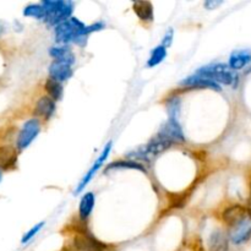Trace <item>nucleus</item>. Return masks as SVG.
Listing matches in <instances>:
<instances>
[{"label": "nucleus", "instance_id": "obj_17", "mask_svg": "<svg viewBox=\"0 0 251 251\" xmlns=\"http://www.w3.org/2000/svg\"><path fill=\"white\" fill-rule=\"evenodd\" d=\"M132 9L136 16L141 20L145 24H150L153 21L154 14H153V5L146 0H139L132 4Z\"/></svg>", "mask_w": 251, "mask_h": 251}, {"label": "nucleus", "instance_id": "obj_22", "mask_svg": "<svg viewBox=\"0 0 251 251\" xmlns=\"http://www.w3.org/2000/svg\"><path fill=\"white\" fill-rule=\"evenodd\" d=\"M166 110L169 119L178 120L181 110V100L178 96H172L166 100Z\"/></svg>", "mask_w": 251, "mask_h": 251}, {"label": "nucleus", "instance_id": "obj_16", "mask_svg": "<svg viewBox=\"0 0 251 251\" xmlns=\"http://www.w3.org/2000/svg\"><path fill=\"white\" fill-rule=\"evenodd\" d=\"M96 205V196L93 193H86L81 198L80 203H78V217L82 223L90 218L91 213H92L93 208Z\"/></svg>", "mask_w": 251, "mask_h": 251}, {"label": "nucleus", "instance_id": "obj_26", "mask_svg": "<svg viewBox=\"0 0 251 251\" xmlns=\"http://www.w3.org/2000/svg\"><path fill=\"white\" fill-rule=\"evenodd\" d=\"M172 41H173V31H172V29H169V31L164 34L163 41H162V46H164L167 48L168 46H171Z\"/></svg>", "mask_w": 251, "mask_h": 251}, {"label": "nucleus", "instance_id": "obj_14", "mask_svg": "<svg viewBox=\"0 0 251 251\" xmlns=\"http://www.w3.org/2000/svg\"><path fill=\"white\" fill-rule=\"evenodd\" d=\"M17 166V151L12 146H0V171H12Z\"/></svg>", "mask_w": 251, "mask_h": 251}, {"label": "nucleus", "instance_id": "obj_5", "mask_svg": "<svg viewBox=\"0 0 251 251\" xmlns=\"http://www.w3.org/2000/svg\"><path fill=\"white\" fill-rule=\"evenodd\" d=\"M73 245L76 251H107L108 245L100 242L86 228L77 230L74 235Z\"/></svg>", "mask_w": 251, "mask_h": 251}, {"label": "nucleus", "instance_id": "obj_9", "mask_svg": "<svg viewBox=\"0 0 251 251\" xmlns=\"http://www.w3.org/2000/svg\"><path fill=\"white\" fill-rule=\"evenodd\" d=\"M173 146V145L171 144L169 141H167L164 137H162L161 135H154L153 137H152L151 140H150L149 142L146 144V146L142 147L141 152L144 153L145 158L147 159V162L151 161V158H153V157L158 156V154L163 153L164 151H167L168 149H171V147Z\"/></svg>", "mask_w": 251, "mask_h": 251}, {"label": "nucleus", "instance_id": "obj_25", "mask_svg": "<svg viewBox=\"0 0 251 251\" xmlns=\"http://www.w3.org/2000/svg\"><path fill=\"white\" fill-rule=\"evenodd\" d=\"M43 226H44V222H39V223H37V225H34L31 229L27 230V232L22 235V239H21L22 244L25 245V244H27V243L31 242V240L33 239V238L36 237L39 232H41L42 228H43Z\"/></svg>", "mask_w": 251, "mask_h": 251}, {"label": "nucleus", "instance_id": "obj_6", "mask_svg": "<svg viewBox=\"0 0 251 251\" xmlns=\"http://www.w3.org/2000/svg\"><path fill=\"white\" fill-rule=\"evenodd\" d=\"M112 146H113V142L109 141L107 145L104 146V149L102 150V152H100V156L97 157V159L95 161V163L92 164V167H91L90 169H88V172L86 173V176H83L82 180L78 183L77 188L75 189V195H77V194H81L83 190H85L86 186L88 185V184L91 183V180H92L93 178L96 176V174L98 173V171H100V168L103 167V164H104V162L107 161L108 156H109L110 151H112Z\"/></svg>", "mask_w": 251, "mask_h": 251}, {"label": "nucleus", "instance_id": "obj_8", "mask_svg": "<svg viewBox=\"0 0 251 251\" xmlns=\"http://www.w3.org/2000/svg\"><path fill=\"white\" fill-rule=\"evenodd\" d=\"M158 135H161L162 137L167 140V141L171 142L172 145H181L185 144L186 139L185 135H184L183 129H181V125L179 124L178 120H172L168 119L163 125L161 126L159 131L157 132Z\"/></svg>", "mask_w": 251, "mask_h": 251}, {"label": "nucleus", "instance_id": "obj_19", "mask_svg": "<svg viewBox=\"0 0 251 251\" xmlns=\"http://www.w3.org/2000/svg\"><path fill=\"white\" fill-rule=\"evenodd\" d=\"M115 169V171H119V169H131V171H139L141 173H147V169L144 164L139 163V162L131 161V159H118V161L112 162L107 166L105 172H109Z\"/></svg>", "mask_w": 251, "mask_h": 251}, {"label": "nucleus", "instance_id": "obj_21", "mask_svg": "<svg viewBox=\"0 0 251 251\" xmlns=\"http://www.w3.org/2000/svg\"><path fill=\"white\" fill-rule=\"evenodd\" d=\"M44 91L47 92V96L49 98H51L54 102H58V100H60L63 98V85L60 82H58V81L53 80V78H47V81L44 82Z\"/></svg>", "mask_w": 251, "mask_h": 251}, {"label": "nucleus", "instance_id": "obj_18", "mask_svg": "<svg viewBox=\"0 0 251 251\" xmlns=\"http://www.w3.org/2000/svg\"><path fill=\"white\" fill-rule=\"evenodd\" d=\"M49 55L56 61H63V63L73 64L75 63V55H74L73 50L69 48L68 46H54L49 49Z\"/></svg>", "mask_w": 251, "mask_h": 251}, {"label": "nucleus", "instance_id": "obj_3", "mask_svg": "<svg viewBox=\"0 0 251 251\" xmlns=\"http://www.w3.org/2000/svg\"><path fill=\"white\" fill-rule=\"evenodd\" d=\"M86 25L81 22L76 17H70L66 21L61 22L60 25L54 29V37L55 42L59 46H66L70 42H74L76 38L82 36V32L85 29ZM83 37V36H82Z\"/></svg>", "mask_w": 251, "mask_h": 251}, {"label": "nucleus", "instance_id": "obj_13", "mask_svg": "<svg viewBox=\"0 0 251 251\" xmlns=\"http://www.w3.org/2000/svg\"><path fill=\"white\" fill-rule=\"evenodd\" d=\"M49 78L58 81V82L63 83L64 81H68L71 78L74 71L70 64L63 63V61L54 60L53 63L49 65Z\"/></svg>", "mask_w": 251, "mask_h": 251}, {"label": "nucleus", "instance_id": "obj_11", "mask_svg": "<svg viewBox=\"0 0 251 251\" xmlns=\"http://www.w3.org/2000/svg\"><path fill=\"white\" fill-rule=\"evenodd\" d=\"M248 215L247 206H243L240 203H233L227 206L222 212V221L228 228H232L238 222L243 220Z\"/></svg>", "mask_w": 251, "mask_h": 251}, {"label": "nucleus", "instance_id": "obj_1", "mask_svg": "<svg viewBox=\"0 0 251 251\" xmlns=\"http://www.w3.org/2000/svg\"><path fill=\"white\" fill-rule=\"evenodd\" d=\"M46 10L44 22L49 26H58L61 22L71 17L74 10V2L65 0H43L41 2Z\"/></svg>", "mask_w": 251, "mask_h": 251}, {"label": "nucleus", "instance_id": "obj_28", "mask_svg": "<svg viewBox=\"0 0 251 251\" xmlns=\"http://www.w3.org/2000/svg\"><path fill=\"white\" fill-rule=\"evenodd\" d=\"M248 211H249V213L251 215V180H250V201H249V205L247 206Z\"/></svg>", "mask_w": 251, "mask_h": 251}, {"label": "nucleus", "instance_id": "obj_24", "mask_svg": "<svg viewBox=\"0 0 251 251\" xmlns=\"http://www.w3.org/2000/svg\"><path fill=\"white\" fill-rule=\"evenodd\" d=\"M24 15L27 17L44 21V19H46V10L42 6V4H29L24 9Z\"/></svg>", "mask_w": 251, "mask_h": 251}, {"label": "nucleus", "instance_id": "obj_2", "mask_svg": "<svg viewBox=\"0 0 251 251\" xmlns=\"http://www.w3.org/2000/svg\"><path fill=\"white\" fill-rule=\"evenodd\" d=\"M196 75L202 77L210 78L216 83H222L227 86H235L238 81V76L233 74V71L226 64H211V65L202 66L196 71Z\"/></svg>", "mask_w": 251, "mask_h": 251}, {"label": "nucleus", "instance_id": "obj_4", "mask_svg": "<svg viewBox=\"0 0 251 251\" xmlns=\"http://www.w3.org/2000/svg\"><path fill=\"white\" fill-rule=\"evenodd\" d=\"M39 132H41V122H39V119L32 118V119L25 122L16 137V147H15L16 151L21 152L26 150L36 140Z\"/></svg>", "mask_w": 251, "mask_h": 251}, {"label": "nucleus", "instance_id": "obj_20", "mask_svg": "<svg viewBox=\"0 0 251 251\" xmlns=\"http://www.w3.org/2000/svg\"><path fill=\"white\" fill-rule=\"evenodd\" d=\"M228 237L221 230L212 233L208 240V251H228Z\"/></svg>", "mask_w": 251, "mask_h": 251}, {"label": "nucleus", "instance_id": "obj_12", "mask_svg": "<svg viewBox=\"0 0 251 251\" xmlns=\"http://www.w3.org/2000/svg\"><path fill=\"white\" fill-rule=\"evenodd\" d=\"M56 110V104L48 96H42L34 104L33 115L36 119L41 118L43 120H49Z\"/></svg>", "mask_w": 251, "mask_h": 251}, {"label": "nucleus", "instance_id": "obj_27", "mask_svg": "<svg viewBox=\"0 0 251 251\" xmlns=\"http://www.w3.org/2000/svg\"><path fill=\"white\" fill-rule=\"evenodd\" d=\"M221 4H222V1H216V0H208V1H206L203 5H205L206 9L213 10V9H216V7H217V6H220Z\"/></svg>", "mask_w": 251, "mask_h": 251}, {"label": "nucleus", "instance_id": "obj_10", "mask_svg": "<svg viewBox=\"0 0 251 251\" xmlns=\"http://www.w3.org/2000/svg\"><path fill=\"white\" fill-rule=\"evenodd\" d=\"M180 86L186 88V90H194V88H195V90H213L217 91V92L221 91V86L218 85V83L213 82L210 78L196 75V74L184 78L180 82Z\"/></svg>", "mask_w": 251, "mask_h": 251}, {"label": "nucleus", "instance_id": "obj_7", "mask_svg": "<svg viewBox=\"0 0 251 251\" xmlns=\"http://www.w3.org/2000/svg\"><path fill=\"white\" fill-rule=\"evenodd\" d=\"M227 237L234 245H242L251 239V215L249 211L240 222L229 228Z\"/></svg>", "mask_w": 251, "mask_h": 251}, {"label": "nucleus", "instance_id": "obj_29", "mask_svg": "<svg viewBox=\"0 0 251 251\" xmlns=\"http://www.w3.org/2000/svg\"><path fill=\"white\" fill-rule=\"evenodd\" d=\"M1 179H2V172L0 171V183H1Z\"/></svg>", "mask_w": 251, "mask_h": 251}, {"label": "nucleus", "instance_id": "obj_15", "mask_svg": "<svg viewBox=\"0 0 251 251\" xmlns=\"http://www.w3.org/2000/svg\"><path fill=\"white\" fill-rule=\"evenodd\" d=\"M250 61L251 51L249 49L235 50L230 54L229 61H228V68H229L230 70H242V69L245 68Z\"/></svg>", "mask_w": 251, "mask_h": 251}, {"label": "nucleus", "instance_id": "obj_23", "mask_svg": "<svg viewBox=\"0 0 251 251\" xmlns=\"http://www.w3.org/2000/svg\"><path fill=\"white\" fill-rule=\"evenodd\" d=\"M166 56L167 48L164 46H162V44H159L156 48L152 49L151 54H150V58L147 59V66L149 68H154V66L159 65L166 59Z\"/></svg>", "mask_w": 251, "mask_h": 251}]
</instances>
